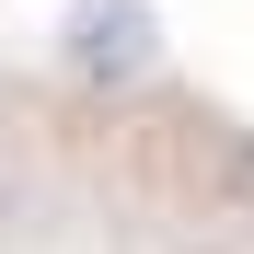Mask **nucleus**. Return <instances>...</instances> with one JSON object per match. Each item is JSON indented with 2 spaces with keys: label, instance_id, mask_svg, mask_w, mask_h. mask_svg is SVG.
I'll return each instance as SVG.
<instances>
[{
  "label": "nucleus",
  "instance_id": "obj_1",
  "mask_svg": "<svg viewBox=\"0 0 254 254\" xmlns=\"http://www.w3.org/2000/svg\"><path fill=\"white\" fill-rule=\"evenodd\" d=\"M81 81H139L162 58V35H150V0H69V47H58Z\"/></svg>",
  "mask_w": 254,
  "mask_h": 254
}]
</instances>
